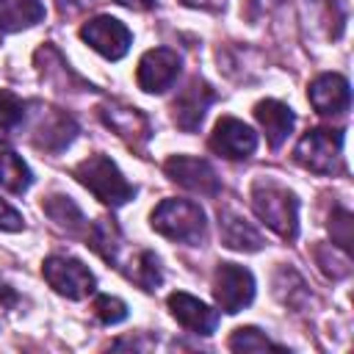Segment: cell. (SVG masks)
<instances>
[{"label": "cell", "instance_id": "cell-17", "mask_svg": "<svg viewBox=\"0 0 354 354\" xmlns=\"http://www.w3.org/2000/svg\"><path fill=\"white\" fill-rule=\"evenodd\" d=\"M77 133V124L72 122L69 113L64 111H50V113H41L39 119V127H36V147L41 149H50V152H58L64 149Z\"/></svg>", "mask_w": 354, "mask_h": 354}, {"label": "cell", "instance_id": "cell-3", "mask_svg": "<svg viewBox=\"0 0 354 354\" xmlns=\"http://www.w3.org/2000/svg\"><path fill=\"white\" fill-rule=\"evenodd\" d=\"M75 177L105 205L119 207L133 199L136 188L122 177L116 163L108 155H88L83 163L75 166Z\"/></svg>", "mask_w": 354, "mask_h": 354}, {"label": "cell", "instance_id": "cell-26", "mask_svg": "<svg viewBox=\"0 0 354 354\" xmlns=\"http://www.w3.org/2000/svg\"><path fill=\"white\" fill-rule=\"evenodd\" d=\"M116 3H122L127 8H136V11H147V8L155 6V0H116Z\"/></svg>", "mask_w": 354, "mask_h": 354}, {"label": "cell", "instance_id": "cell-23", "mask_svg": "<svg viewBox=\"0 0 354 354\" xmlns=\"http://www.w3.org/2000/svg\"><path fill=\"white\" fill-rule=\"evenodd\" d=\"M91 310H94V315H97L105 326L119 324V321L127 318V307H124V301H119L116 296H97L94 304H91Z\"/></svg>", "mask_w": 354, "mask_h": 354}, {"label": "cell", "instance_id": "cell-8", "mask_svg": "<svg viewBox=\"0 0 354 354\" xmlns=\"http://www.w3.org/2000/svg\"><path fill=\"white\" fill-rule=\"evenodd\" d=\"M210 149L227 160L249 158L257 149V133L235 116H221L210 133Z\"/></svg>", "mask_w": 354, "mask_h": 354}, {"label": "cell", "instance_id": "cell-10", "mask_svg": "<svg viewBox=\"0 0 354 354\" xmlns=\"http://www.w3.org/2000/svg\"><path fill=\"white\" fill-rule=\"evenodd\" d=\"M177 75H180V55L169 47H155V50L144 53V58L138 61L136 80L144 91L160 94L174 86Z\"/></svg>", "mask_w": 354, "mask_h": 354}, {"label": "cell", "instance_id": "cell-27", "mask_svg": "<svg viewBox=\"0 0 354 354\" xmlns=\"http://www.w3.org/2000/svg\"><path fill=\"white\" fill-rule=\"evenodd\" d=\"M282 0H254V6L257 8H274V6H279Z\"/></svg>", "mask_w": 354, "mask_h": 354}, {"label": "cell", "instance_id": "cell-21", "mask_svg": "<svg viewBox=\"0 0 354 354\" xmlns=\"http://www.w3.org/2000/svg\"><path fill=\"white\" fill-rule=\"evenodd\" d=\"M28 116V102H22L14 91L0 88V127L3 130H17Z\"/></svg>", "mask_w": 354, "mask_h": 354}, {"label": "cell", "instance_id": "cell-9", "mask_svg": "<svg viewBox=\"0 0 354 354\" xmlns=\"http://www.w3.org/2000/svg\"><path fill=\"white\" fill-rule=\"evenodd\" d=\"M166 174L177 185H183L194 194H202V196H216L221 191V180H218L216 169L202 158L174 155V158L166 160Z\"/></svg>", "mask_w": 354, "mask_h": 354}, {"label": "cell", "instance_id": "cell-12", "mask_svg": "<svg viewBox=\"0 0 354 354\" xmlns=\"http://www.w3.org/2000/svg\"><path fill=\"white\" fill-rule=\"evenodd\" d=\"M213 100H216L213 88H210L205 80L194 77V80L177 94V100H174V122H177L183 130L194 133V130L202 124L205 111L210 108Z\"/></svg>", "mask_w": 354, "mask_h": 354}, {"label": "cell", "instance_id": "cell-16", "mask_svg": "<svg viewBox=\"0 0 354 354\" xmlns=\"http://www.w3.org/2000/svg\"><path fill=\"white\" fill-rule=\"evenodd\" d=\"M254 119L260 122V127H263V133H266V138H268V144H271L274 149L290 136L293 122H296L293 111H290L285 102H277V100H263V102H257Z\"/></svg>", "mask_w": 354, "mask_h": 354}, {"label": "cell", "instance_id": "cell-5", "mask_svg": "<svg viewBox=\"0 0 354 354\" xmlns=\"http://www.w3.org/2000/svg\"><path fill=\"white\" fill-rule=\"evenodd\" d=\"M213 296H216V304L230 315L249 307L254 299L252 271L243 266H235V263H221L213 277Z\"/></svg>", "mask_w": 354, "mask_h": 354}, {"label": "cell", "instance_id": "cell-6", "mask_svg": "<svg viewBox=\"0 0 354 354\" xmlns=\"http://www.w3.org/2000/svg\"><path fill=\"white\" fill-rule=\"evenodd\" d=\"M41 271H44V279L50 282V288H55L66 299H86L97 285L94 274L75 257L53 254V257L44 260Z\"/></svg>", "mask_w": 354, "mask_h": 354}, {"label": "cell", "instance_id": "cell-22", "mask_svg": "<svg viewBox=\"0 0 354 354\" xmlns=\"http://www.w3.org/2000/svg\"><path fill=\"white\" fill-rule=\"evenodd\" d=\"M230 348H235V351H263V348H277V346L260 329L246 326V329H235V335L230 337Z\"/></svg>", "mask_w": 354, "mask_h": 354}, {"label": "cell", "instance_id": "cell-11", "mask_svg": "<svg viewBox=\"0 0 354 354\" xmlns=\"http://www.w3.org/2000/svg\"><path fill=\"white\" fill-rule=\"evenodd\" d=\"M310 102L321 116H340L351 105V88L343 75L326 72L310 83Z\"/></svg>", "mask_w": 354, "mask_h": 354}, {"label": "cell", "instance_id": "cell-19", "mask_svg": "<svg viewBox=\"0 0 354 354\" xmlns=\"http://www.w3.org/2000/svg\"><path fill=\"white\" fill-rule=\"evenodd\" d=\"M30 183H33V177H30V169L25 166V160L17 152L0 147V185L11 194H25L30 188Z\"/></svg>", "mask_w": 354, "mask_h": 354}, {"label": "cell", "instance_id": "cell-13", "mask_svg": "<svg viewBox=\"0 0 354 354\" xmlns=\"http://www.w3.org/2000/svg\"><path fill=\"white\" fill-rule=\"evenodd\" d=\"M169 310L177 318V324H183L188 332L196 335H213L216 324H218V313L210 310L205 301H199L196 296L188 293H171L169 296Z\"/></svg>", "mask_w": 354, "mask_h": 354}, {"label": "cell", "instance_id": "cell-18", "mask_svg": "<svg viewBox=\"0 0 354 354\" xmlns=\"http://www.w3.org/2000/svg\"><path fill=\"white\" fill-rule=\"evenodd\" d=\"M44 17L41 0H0V28L3 30H19L28 25H36Z\"/></svg>", "mask_w": 354, "mask_h": 354}, {"label": "cell", "instance_id": "cell-14", "mask_svg": "<svg viewBox=\"0 0 354 354\" xmlns=\"http://www.w3.org/2000/svg\"><path fill=\"white\" fill-rule=\"evenodd\" d=\"M218 230H221V241L227 249H238V252H257L263 249V235L257 232V227L252 221H246L243 216L221 207L218 210Z\"/></svg>", "mask_w": 354, "mask_h": 354}, {"label": "cell", "instance_id": "cell-24", "mask_svg": "<svg viewBox=\"0 0 354 354\" xmlns=\"http://www.w3.org/2000/svg\"><path fill=\"white\" fill-rule=\"evenodd\" d=\"M0 230H22V216L8 205V202H3L0 199Z\"/></svg>", "mask_w": 354, "mask_h": 354}, {"label": "cell", "instance_id": "cell-15", "mask_svg": "<svg viewBox=\"0 0 354 354\" xmlns=\"http://www.w3.org/2000/svg\"><path fill=\"white\" fill-rule=\"evenodd\" d=\"M100 113H102L105 124H108L116 136L127 138L130 144L147 141V138L152 136V133H149V122H147V116H144L141 111H136V108H127V105H116V102H111V105H105Z\"/></svg>", "mask_w": 354, "mask_h": 354}, {"label": "cell", "instance_id": "cell-25", "mask_svg": "<svg viewBox=\"0 0 354 354\" xmlns=\"http://www.w3.org/2000/svg\"><path fill=\"white\" fill-rule=\"evenodd\" d=\"M185 6H194V8H207V11H216L224 6V0H183Z\"/></svg>", "mask_w": 354, "mask_h": 354}, {"label": "cell", "instance_id": "cell-4", "mask_svg": "<svg viewBox=\"0 0 354 354\" xmlns=\"http://www.w3.org/2000/svg\"><path fill=\"white\" fill-rule=\"evenodd\" d=\"M343 158V133L340 130H307L301 141L296 144V160L315 171V174H332Z\"/></svg>", "mask_w": 354, "mask_h": 354}, {"label": "cell", "instance_id": "cell-2", "mask_svg": "<svg viewBox=\"0 0 354 354\" xmlns=\"http://www.w3.org/2000/svg\"><path fill=\"white\" fill-rule=\"evenodd\" d=\"M152 227L169 241L196 246L205 241V213L191 199H163L152 210Z\"/></svg>", "mask_w": 354, "mask_h": 354}, {"label": "cell", "instance_id": "cell-7", "mask_svg": "<svg viewBox=\"0 0 354 354\" xmlns=\"http://www.w3.org/2000/svg\"><path fill=\"white\" fill-rule=\"evenodd\" d=\"M80 36H83V41L91 50H97L108 61H119L130 50V41H133L130 30L119 19H113V17H94V19H88L80 28Z\"/></svg>", "mask_w": 354, "mask_h": 354}, {"label": "cell", "instance_id": "cell-1", "mask_svg": "<svg viewBox=\"0 0 354 354\" xmlns=\"http://www.w3.org/2000/svg\"><path fill=\"white\" fill-rule=\"evenodd\" d=\"M252 207H254L257 218L266 227H271L279 238H285V241L296 238V232H299V199H296V194H290L282 185L260 180V183H254V191H252Z\"/></svg>", "mask_w": 354, "mask_h": 354}, {"label": "cell", "instance_id": "cell-20", "mask_svg": "<svg viewBox=\"0 0 354 354\" xmlns=\"http://www.w3.org/2000/svg\"><path fill=\"white\" fill-rule=\"evenodd\" d=\"M44 213H47L58 227H64L66 232H80V230H86V216H83V210H80L69 196H47Z\"/></svg>", "mask_w": 354, "mask_h": 354}]
</instances>
